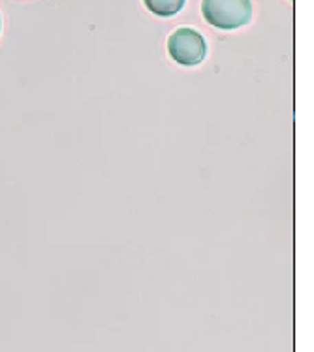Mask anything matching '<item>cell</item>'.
Segmentation results:
<instances>
[{
	"mask_svg": "<svg viewBox=\"0 0 314 352\" xmlns=\"http://www.w3.org/2000/svg\"><path fill=\"white\" fill-rule=\"evenodd\" d=\"M201 12L208 23L218 29H237L250 21L252 6L245 0H208Z\"/></svg>",
	"mask_w": 314,
	"mask_h": 352,
	"instance_id": "6da1fadb",
	"label": "cell"
},
{
	"mask_svg": "<svg viewBox=\"0 0 314 352\" xmlns=\"http://www.w3.org/2000/svg\"><path fill=\"white\" fill-rule=\"evenodd\" d=\"M183 0H147V8L157 15H173L183 8Z\"/></svg>",
	"mask_w": 314,
	"mask_h": 352,
	"instance_id": "3957f363",
	"label": "cell"
},
{
	"mask_svg": "<svg viewBox=\"0 0 314 352\" xmlns=\"http://www.w3.org/2000/svg\"><path fill=\"white\" fill-rule=\"evenodd\" d=\"M168 51L179 65L194 66L200 65L203 60L208 45H205V40L198 30L179 29L168 40Z\"/></svg>",
	"mask_w": 314,
	"mask_h": 352,
	"instance_id": "7a4b0ae2",
	"label": "cell"
}]
</instances>
